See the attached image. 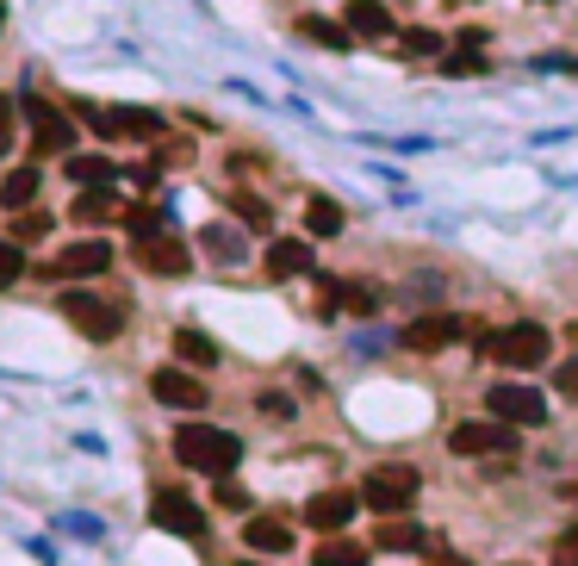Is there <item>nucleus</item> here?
<instances>
[{
    "mask_svg": "<svg viewBox=\"0 0 578 566\" xmlns=\"http://www.w3.org/2000/svg\"><path fill=\"white\" fill-rule=\"evenodd\" d=\"M69 174H75L81 188H107V181H112L119 169H112L107 156H69Z\"/></svg>",
    "mask_w": 578,
    "mask_h": 566,
    "instance_id": "b1692460",
    "label": "nucleus"
},
{
    "mask_svg": "<svg viewBox=\"0 0 578 566\" xmlns=\"http://www.w3.org/2000/svg\"><path fill=\"white\" fill-rule=\"evenodd\" d=\"M138 267L143 274H187L193 267V255H187V243L181 236H169V231H150V236H138Z\"/></svg>",
    "mask_w": 578,
    "mask_h": 566,
    "instance_id": "1a4fd4ad",
    "label": "nucleus"
},
{
    "mask_svg": "<svg viewBox=\"0 0 578 566\" xmlns=\"http://www.w3.org/2000/svg\"><path fill=\"white\" fill-rule=\"evenodd\" d=\"M231 205H236V219L250 224V231H267V224H274V212H267L255 193H231Z\"/></svg>",
    "mask_w": 578,
    "mask_h": 566,
    "instance_id": "bb28decb",
    "label": "nucleus"
},
{
    "mask_svg": "<svg viewBox=\"0 0 578 566\" xmlns=\"http://www.w3.org/2000/svg\"><path fill=\"white\" fill-rule=\"evenodd\" d=\"M219 504H224V511H243V504H250V492H243V486H219Z\"/></svg>",
    "mask_w": 578,
    "mask_h": 566,
    "instance_id": "72a5a7b5",
    "label": "nucleus"
},
{
    "mask_svg": "<svg viewBox=\"0 0 578 566\" xmlns=\"http://www.w3.org/2000/svg\"><path fill=\"white\" fill-rule=\"evenodd\" d=\"M243 542H250L255 554H286L293 548V529H286L281 517H255L250 529H243Z\"/></svg>",
    "mask_w": 578,
    "mask_h": 566,
    "instance_id": "a211bd4d",
    "label": "nucleus"
},
{
    "mask_svg": "<svg viewBox=\"0 0 578 566\" xmlns=\"http://www.w3.org/2000/svg\"><path fill=\"white\" fill-rule=\"evenodd\" d=\"M174 355H181L187 367H212V362H219V343L200 336V331H174Z\"/></svg>",
    "mask_w": 578,
    "mask_h": 566,
    "instance_id": "4be33fe9",
    "label": "nucleus"
},
{
    "mask_svg": "<svg viewBox=\"0 0 578 566\" xmlns=\"http://www.w3.org/2000/svg\"><path fill=\"white\" fill-rule=\"evenodd\" d=\"M305 231H312V236H336V231H343V205H336V200H312V205H305Z\"/></svg>",
    "mask_w": 578,
    "mask_h": 566,
    "instance_id": "5701e85b",
    "label": "nucleus"
},
{
    "mask_svg": "<svg viewBox=\"0 0 578 566\" xmlns=\"http://www.w3.org/2000/svg\"><path fill=\"white\" fill-rule=\"evenodd\" d=\"M510 442H516L510 424H454L448 448H454V455H504Z\"/></svg>",
    "mask_w": 578,
    "mask_h": 566,
    "instance_id": "f8f14e48",
    "label": "nucleus"
},
{
    "mask_svg": "<svg viewBox=\"0 0 578 566\" xmlns=\"http://www.w3.org/2000/svg\"><path fill=\"white\" fill-rule=\"evenodd\" d=\"M298 32L312 38V44H329V50H348V26H336V19H298Z\"/></svg>",
    "mask_w": 578,
    "mask_h": 566,
    "instance_id": "393cba45",
    "label": "nucleus"
},
{
    "mask_svg": "<svg viewBox=\"0 0 578 566\" xmlns=\"http://www.w3.org/2000/svg\"><path fill=\"white\" fill-rule=\"evenodd\" d=\"M547 348H554V336H547L541 324H510V331H491V336H485V355H491L498 367H510V374H529V367H541Z\"/></svg>",
    "mask_w": 578,
    "mask_h": 566,
    "instance_id": "f03ea898",
    "label": "nucleus"
},
{
    "mask_svg": "<svg viewBox=\"0 0 578 566\" xmlns=\"http://www.w3.org/2000/svg\"><path fill=\"white\" fill-rule=\"evenodd\" d=\"M50 231V219H44V212H19V224H13V236H19V243H26V236H44Z\"/></svg>",
    "mask_w": 578,
    "mask_h": 566,
    "instance_id": "7c9ffc66",
    "label": "nucleus"
},
{
    "mask_svg": "<svg viewBox=\"0 0 578 566\" xmlns=\"http://www.w3.org/2000/svg\"><path fill=\"white\" fill-rule=\"evenodd\" d=\"M355 492H317L312 504H305V523L312 529H324V535H336V529H348V517H355Z\"/></svg>",
    "mask_w": 578,
    "mask_h": 566,
    "instance_id": "4468645a",
    "label": "nucleus"
},
{
    "mask_svg": "<svg viewBox=\"0 0 578 566\" xmlns=\"http://www.w3.org/2000/svg\"><path fill=\"white\" fill-rule=\"evenodd\" d=\"M267 274H274V281L312 274V243H298V236H274V250H267Z\"/></svg>",
    "mask_w": 578,
    "mask_h": 566,
    "instance_id": "2eb2a0df",
    "label": "nucleus"
},
{
    "mask_svg": "<svg viewBox=\"0 0 578 566\" xmlns=\"http://www.w3.org/2000/svg\"><path fill=\"white\" fill-rule=\"evenodd\" d=\"M454 7H467V0H454Z\"/></svg>",
    "mask_w": 578,
    "mask_h": 566,
    "instance_id": "c9c22d12",
    "label": "nucleus"
},
{
    "mask_svg": "<svg viewBox=\"0 0 578 566\" xmlns=\"http://www.w3.org/2000/svg\"><path fill=\"white\" fill-rule=\"evenodd\" d=\"M19 112H32V150H38V156H69L75 125H69V119L50 107V100H26Z\"/></svg>",
    "mask_w": 578,
    "mask_h": 566,
    "instance_id": "6e6552de",
    "label": "nucleus"
},
{
    "mask_svg": "<svg viewBox=\"0 0 578 566\" xmlns=\"http://www.w3.org/2000/svg\"><path fill=\"white\" fill-rule=\"evenodd\" d=\"M485 405H491V417H498V424H510V429H523V424H541L547 417V398L535 393V386H523V380H510V386H491V393H485Z\"/></svg>",
    "mask_w": 578,
    "mask_h": 566,
    "instance_id": "39448f33",
    "label": "nucleus"
},
{
    "mask_svg": "<svg viewBox=\"0 0 578 566\" xmlns=\"http://www.w3.org/2000/svg\"><path fill=\"white\" fill-rule=\"evenodd\" d=\"M348 38H392V13L379 0H348Z\"/></svg>",
    "mask_w": 578,
    "mask_h": 566,
    "instance_id": "dca6fc26",
    "label": "nucleus"
},
{
    "mask_svg": "<svg viewBox=\"0 0 578 566\" xmlns=\"http://www.w3.org/2000/svg\"><path fill=\"white\" fill-rule=\"evenodd\" d=\"M32 200H38V169H13L0 181V205H7V212H26Z\"/></svg>",
    "mask_w": 578,
    "mask_h": 566,
    "instance_id": "412c9836",
    "label": "nucleus"
},
{
    "mask_svg": "<svg viewBox=\"0 0 578 566\" xmlns=\"http://www.w3.org/2000/svg\"><path fill=\"white\" fill-rule=\"evenodd\" d=\"M150 393H156L162 405H174V411H200L205 405L200 374H187V367H156V374H150Z\"/></svg>",
    "mask_w": 578,
    "mask_h": 566,
    "instance_id": "9b49d317",
    "label": "nucleus"
},
{
    "mask_svg": "<svg viewBox=\"0 0 578 566\" xmlns=\"http://www.w3.org/2000/svg\"><path fill=\"white\" fill-rule=\"evenodd\" d=\"M554 386H560V398H578V362L554 367Z\"/></svg>",
    "mask_w": 578,
    "mask_h": 566,
    "instance_id": "473e14b6",
    "label": "nucleus"
},
{
    "mask_svg": "<svg viewBox=\"0 0 578 566\" xmlns=\"http://www.w3.org/2000/svg\"><path fill=\"white\" fill-rule=\"evenodd\" d=\"M436 566H467V560H436Z\"/></svg>",
    "mask_w": 578,
    "mask_h": 566,
    "instance_id": "f704fd0d",
    "label": "nucleus"
},
{
    "mask_svg": "<svg viewBox=\"0 0 578 566\" xmlns=\"http://www.w3.org/2000/svg\"><path fill=\"white\" fill-rule=\"evenodd\" d=\"M417 467H374L367 473V486H361V498L374 504L379 517H398V511H410V498H417Z\"/></svg>",
    "mask_w": 578,
    "mask_h": 566,
    "instance_id": "7ed1b4c3",
    "label": "nucleus"
},
{
    "mask_svg": "<svg viewBox=\"0 0 578 566\" xmlns=\"http://www.w3.org/2000/svg\"><path fill=\"white\" fill-rule=\"evenodd\" d=\"M75 219H81V224H112V219H125V205L112 200L107 188H88V193L75 200Z\"/></svg>",
    "mask_w": 578,
    "mask_h": 566,
    "instance_id": "6ab92c4d",
    "label": "nucleus"
},
{
    "mask_svg": "<svg viewBox=\"0 0 578 566\" xmlns=\"http://www.w3.org/2000/svg\"><path fill=\"white\" fill-rule=\"evenodd\" d=\"M312 566H367V548L348 542V535H329V542H317Z\"/></svg>",
    "mask_w": 578,
    "mask_h": 566,
    "instance_id": "aec40b11",
    "label": "nucleus"
},
{
    "mask_svg": "<svg viewBox=\"0 0 578 566\" xmlns=\"http://www.w3.org/2000/svg\"><path fill=\"white\" fill-rule=\"evenodd\" d=\"M205 250L219 255V262H243V236L224 231V224H212V231H205Z\"/></svg>",
    "mask_w": 578,
    "mask_h": 566,
    "instance_id": "a878e982",
    "label": "nucleus"
},
{
    "mask_svg": "<svg viewBox=\"0 0 578 566\" xmlns=\"http://www.w3.org/2000/svg\"><path fill=\"white\" fill-rule=\"evenodd\" d=\"M398 44H405V57H442V38H436V32H423V26L398 32Z\"/></svg>",
    "mask_w": 578,
    "mask_h": 566,
    "instance_id": "cd10ccee",
    "label": "nucleus"
},
{
    "mask_svg": "<svg viewBox=\"0 0 578 566\" xmlns=\"http://www.w3.org/2000/svg\"><path fill=\"white\" fill-rule=\"evenodd\" d=\"M454 336H467V324L460 317H448V312H436V317H417L405 331V348H417V355H436V348H448Z\"/></svg>",
    "mask_w": 578,
    "mask_h": 566,
    "instance_id": "ddd939ff",
    "label": "nucleus"
},
{
    "mask_svg": "<svg viewBox=\"0 0 578 566\" xmlns=\"http://www.w3.org/2000/svg\"><path fill=\"white\" fill-rule=\"evenodd\" d=\"M63 317L81 336H94V343H112V336L125 331V312L112 300H94V293H63Z\"/></svg>",
    "mask_w": 578,
    "mask_h": 566,
    "instance_id": "20e7f679",
    "label": "nucleus"
},
{
    "mask_svg": "<svg viewBox=\"0 0 578 566\" xmlns=\"http://www.w3.org/2000/svg\"><path fill=\"white\" fill-rule=\"evenodd\" d=\"M19 143V100H0V156Z\"/></svg>",
    "mask_w": 578,
    "mask_h": 566,
    "instance_id": "c756f323",
    "label": "nucleus"
},
{
    "mask_svg": "<svg viewBox=\"0 0 578 566\" xmlns=\"http://www.w3.org/2000/svg\"><path fill=\"white\" fill-rule=\"evenodd\" d=\"M174 461L193 473H231L236 461H243V442L231 436V429H212V424H187V429H174Z\"/></svg>",
    "mask_w": 578,
    "mask_h": 566,
    "instance_id": "f257e3e1",
    "label": "nucleus"
},
{
    "mask_svg": "<svg viewBox=\"0 0 578 566\" xmlns=\"http://www.w3.org/2000/svg\"><path fill=\"white\" fill-rule=\"evenodd\" d=\"M19 243H0V281H19Z\"/></svg>",
    "mask_w": 578,
    "mask_h": 566,
    "instance_id": "2f4dec72",
    "label": "nucleus"
},
{
    "mask_svg": "<svg viewBox=\"0 0 578 566\" xmlns=\"http://www.w3.org/2000/svg\"><path fill=\"white\" fill-rule=\"evenodd\" d=\"M107 262H112V250L100 243V236H81V243H69V250H57L50 255V281H88V274H107Z\"/></svg>",
    "mask_w": 578,
    "mask_h": 566,
    "instance_id": "0eeeda50",
    "label": "nucleus"
},
{
    "mask_svg": "<svg viewBox=\"0 0 578 566\" xmlns=\"http://www.w3.org/2000/svg\"><path fill=\"white\" fill-rule=\"evenodd\" d=\"M88 112V125L100 131V138H138V143H150L162 131V119L150 107H81Z\"/></svg>",
    "mask_w": 578,
    "mask_h": 566,
    "instance_id": "423d86ee",
    "label": "nucleus"
},
{
    "mask_svg": "<svg viewBox=\"0 0 578 566\" xmlns=\"http://www.w3.org/2000/svg\"><path fill=\"white\" fill-rule=\"evenodd\" d=\"M442 69H448V75H479L485 57H479V44H460L454 57H442Z\"/></svg>",
    "mask_w": 578,
    "mask_h": 566,
    "instance_id": "c85d7f7f",
    "label": "nucleus"
},
{
    "mask_svg": "<svg viewBox=\"0 0 578 566\" xmlns=\"http://www.w3.org/2000/svg\"><path fill=\"white\" fill-rule=\"evenodd\" d=\"M374 548H386V554H417V548H429V535H423L417 523L392 517V523H379V529H374Z\"/></svg>",
    "mask_w": 578,
    "mask_h": 566,
    "instance_id": "f3484780",
    "label": "nucleus"
},
{
    "mask_svg": "<svg viewBox=\"0 0 578 566\" xmlns=\"http://www.w3.org/2000/svg\"><path fill=\"white\" fill-rule=\"evenodd\" d=\"M150 517L169 535H181V542H200L205 535V511L193 498H181V492H156V498H150Z\"/></svg>",
    "mask_w": 578,
    "mask_h": 566,
    "instance_id": "9d476101",
    "label": "nucleus"
},
{
    "mask_svg": "<svg viewBox=\"0 0 578 566\" xmlns=\"http://www.w3.org/2000/svg\"><path fill=\"white\" fill-rule=\"evenodd\" d=\"M0 19H7V13H0Z\"/></svg>",
    "mask_w": 578,
    "mask_h": 566,
    "instance_id": "e433bc0d",
    "label": "nucleus"
}]
</instances>
